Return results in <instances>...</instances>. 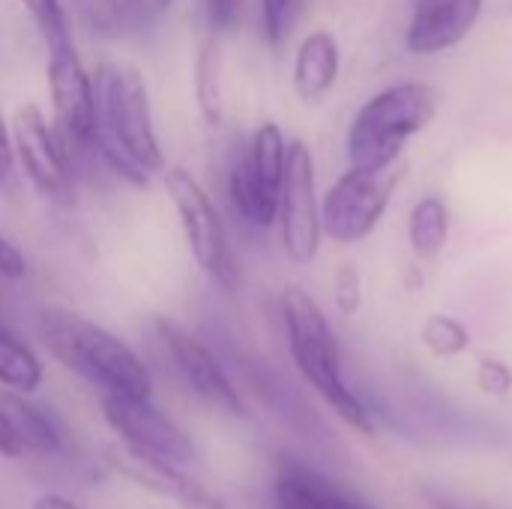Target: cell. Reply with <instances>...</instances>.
I'll use <instances>...</instances> for the list:
<instances>
[{
    "label": "cell",
    "mask_w": 512,
    "mask_h": 509,
    "mask_svg": "<svg viewBox=\"0 0 512 509\" xmlns=\"http://www.w3.org/2000/svg\"><path fill=\"white\" fill-rule=\"evenodd\" d=\"M339 78V42L318 30L309 33L294 57V93L303 102L324 99Z\"/></svg>",
    "instance_id": "15"
},
{
    "label": "cell",
    "mask_w": 512,
    "mask_h": 509,
    "mask_svg": "<svg viewBox=\"0 0 512 509\" xmlns=\"http://www.w3.org/2000/svg\"><path fill=\"white\" fill-rule=\"evenodd\" d=\"M438 90L420 81H399L375 93L351 120L345 153L351 168L387 171L399 165L408 141L438 114Z\"/></svg>",
    "instance_id": "4"
},
{
    "label": "cell",
    "mask_w": 512,
    "mask_h": 509,
    "mask_svg": "<svg viewBox=\"0 0 512 509\" xmlns=\"http://www.w3.org/2000/svg\"><path fill=\"white\" fill-rule=\"evenodd\" d=\"M96 84V150L129 183L165 171L144 75L135 66H102Z\"/></svg>",
    "instance_id": "2"
},
{
    "label": "cell",
    "mask_w": 512,
    "mask_h": 509,
    "mask_svg": "<svg viewBox=\"0 0 512 509\" xmlns=\"http://www.w3.org/2000/svg\"><path fill=\"white\" fill-rule=\"evenodd\" d=\"M405 177V165H393L387 171H363L348 168L321 198V231L339 246L363 243L381 225L399 183Z\"/></svg>",
    "instance_id": "6"
},
{
    "label": "cell",
    "mask_w": 512,
    "mask_h": 509,
    "mask_svg": "<svg viewBox=\"0 0 512 509\" xmlns=\"http://www.w3.org/2000/svg\"><path fill=\"white\" fill-rule=\"evenodd\" d=\"M333 303H336L339 315H345V318L360 312V306H363V279H360V270L354 264L339 267V273L333 279Z\"/></svg>",
    "instance_id": "25"
},
{
    "label": "cell",
    "mask_w": 512,
    "mask_h": 509,
    "mask_svg": "<svg viewBox=\"0 0 512 509\" xmlns=\"http://www.w3.org/2000/svg\"><path fill=\"white\" fill-rule=\"evenodd\" d=\"M33 330L63 369L99 387L102 396L150 399L153 381L144 360L87 315L66 306H42L33 318Z\"/></svg>",
    "instance_id": "1"
},
{
    "label": "cell",
    "mask_w": 512,
    "mask_h": 509,
    "mask_svg": "<svg viewBox=\"0 0 512 509\" xmlns=\"http://www.w3.org/2000/svg\"><path fill=\"white\" fill-rule=\"evenodd\" d=\"M228 195L234 210L255 228H270L279 219V195L255 180L246 159L240 156L228 177Z\"/></svg>",
    "instance_id": "17"
},
{
    "label": "cell",
    "mask_w": 512,
    "mask_h": 509,
    "mask_svg": "<svg viewBox=\"0 0 512 509\" xmlns=\"http://www.w3.org/2000/svg\"><path fill=\"white\" fill-rule=\"evenodd\" d=\"M309 0H261V30L264 39L279 48L297 27Z\"/></svg>",
    "instance_id": "22"
},
{
    "label": "cell",
    "mask_w": 512,
    "mask_h": 509,
    "mask_svg": "<svg viewBox=\"0 0 512 509\" xmlns=\"http://www.w3.org/2000/svg\"><path fill=\"white\" fill-rule=\"evenodd\" d=\"M165 192L177 210L186 246L195 258V264L225 291H237L243 276L240 264L234 258V249L228 243L222 216L207 195V189L186 171V168H168L165 171Z\"/></svg>",
    "instance_id": "5"
},
{
    "label": "cell",
    "mask_w": 512,
    "mask_h": 509,
    "mask_svg": "<svg viewBox=\"0 0 512 509\" xmlns=\"http://www.w3.org/2000/svg\"><path fill=\"white\" fill-rule=\"evenodd\" d=\"M207 12H210L213 27L231 30L240 18V0H207Z\"/></svg>",
    "instance_id": "32"
},
{
    "label": "cell",
    "mask_w": 512,
    "mask_h": 509,
    "mask_svg": "<svg viewBox=\"0 0 512 509\" xmlns=\"http://www.w3.org/2000/svg\"><path fill=\"white\" fill-rule=\"evenodd\" d=\"M30 18L36 21L39 33L45 36L48 48H57L63 42H72L69 39V18H66V9L60 0H18Z\"/></svg>",
    "instance_id": "23"
},
{
    "label": "cell",
    "mask_w": 512,
    "mask_h": 509,
    "mask_svg": "<svg viewBox=\"0 0 512 509\" xmlns=\"http://www.w3.org/2000/svg\"><path fill=\"white\" fill-rule=\"evenodd\" d=\"M480 12L483 0H414L405 48L417 57L450 51L477 27Z\"/></svg>",
    "instance_id": "13"
},
{
    "label": "cell",
    "mask_w": 512,
    "mask_h": 509,
    "mask_svg": "<svg viewBox=\"0 0 512 509\" xmlns=\"http://www.w3.org/2000/svg\"><path fill=\"white\" fill-rule=\"evenodd\" d=\"M174 0H120V12L132 21H156L171 9Z\"/></svg>",
    "instance_id": "30"
},
{
    "label": "cell",
    "mask_w": 512,
    "mask_h": 509,
    "mask_svg": "<svg viewBox=\"0 0 512 509\" xmlns=\"http://www.w3.org/2000/svg\"><path fill=\"white\" fill-rule=\"evenodd\" d=\"M276 509H363L297 459H282L273 483Z\"/></svg>",
    "instance_id": "14"
},
{
    "label": "cell",
    "mask_w": 512,
    "mask_h": 509,
    "mask_svg": "<svg viewBox=\"0 0 512 509\" xmlns=\"http://www.w3.org/2000/svg\"><path fill=\"white\" fill-rule=\"evenodd\" d=\"M282 246L291 261L312 264L321 252V198L315 186V159L306 141L288 144L285 180L279 195V219Z\"/></svg>",
    "instance_id": "8"
},
{
    "label": "cell",
    "mask_w": 512,
    "mask_h": 509,
    "mask_svg": "<svg viewBox=\"0 0 512 509\" xmlns=\"http://www.w3.org/2000/svg\"><path fill=\"white\" fill-rule=\"evenodd\" d=\"M27 276V261H24V252L0 234V279H9V282H18Z\"/></svg>",
    "instance_id": "28"
},
{
    "label": "cell",
    "mask_w": 512,
    "mask_h": 509,
    "mask_svg": "<svg viewBox=\"0 0 512 509\" xmlns=\"http://www.w3.org/2000/svg\"><path fill=\"white\" fill-rule=\"evenodd\" d=\"M0 324H3V321H0Z\"/></svg>",
    "instance_id": "35"
},
{
    "label": "cell",
    "mask_w": 512,
    "mask_h": 509,
    "mask_svg": "<svg viewBox=\"0 0 512 509\" xmlns=\"http://www.w3.org/2000/svg\"><path fill=\"white\" fill-rule=\"evenodd\" d=\"M423 498H426V504L432 509H471L465 507V504H456L453 498H447V495L438 492V489H423Z\"/></svg>",
    "instance_id": "33"
},
{
    "label": "cell",
    "mask_w": 512,
    "mask_h": 509,
    "mask_svg": "<svg viewBox=\"0 0 512 509\" xmlns=\"http://www.w3.org/2000/svg\"><path fill=\"white\" fill-rule=\"evenodd\" d=\"M30 509H78L69 498H63V495H42V498H36L33 501V507Z\"/></svg>",
    "instance_id": "34"
},
{
    "label": "cell",
    "mask_w": 512,
    "mask_h": 509,
    "mask_svg": "<svg viewBox=\"0 0 512 509\" xmlns=\"http://www.w3.org/2000/svg\"><path fill=\"white\" fill-rule=\"evenodd\" d=\"M216 63H219L216 51L207 48L201 54V66H198V105L210 123L222 120V93H219V66Z\"/></svg>",
    "instance_id": "24"
},
{
    "label": "cell",
    "mask_w": 512,
    "mask_h": 509,
    "mask_svg": "<svg viewBox=\"0 0 512 509\" xmlns=\"http://www.w3.org/2000/svg\"><path fill=\"white\" fill-rule=\"evenodd\" d=\"M81 12L84 18L96 27V30H114L120 24V0H81Z\"/></svg>",
    "instance_id": "27"
},
{
    "label": "cell",
    "mask_w": 512,
    "mask_h": 509,
    "mask_svg": "<svg viewBox=\"0 0 512 509\" xmlns=\"http://www.w3.org/2000/svg\"><path fill=\"white\" fill-rule=\"evenodd\" d=\"M477 387L483 396H492V399H504L512 393V369L510 363L498 360V357H483L477 363V375H474Z\"/></svg>",
    "instance_id": "26"
},
{
    "label": "cell",
    "mask_w": 512,
    "mask_h": 509,
    "mask_svg": "<svg viewBox=\"0 0 512 509\" xmlns=\"http://www.w3.org/2000/svg\"><path fill=\"white\" fill-rule=\"evenodd\" d=\"M9 420H12V432L27 453L33 456H54L60 450V432L57 426L36 408L30 405L21 393L9 396Z\"/></svg>",
    "instance_id": "20"
},
{
    "label": "cell",
    "mask_w": 512,
    "mask_h": 509,
    "mask_svg": "<svg viewBox=\"0 0 512 509\" xmlns=\"http://www.w3.org/2000/svg\"><path fill=\"white\" fill-rule=\"evenodd\" d=\"M282 324L288 336V351L303 375V381L324 399V405L354 432L360 435H375V420L372 411L363 405V399L348 387L342 375V354H339V339L321 312V306L303 291L300 285H288L282 291Z\"/></svg>",
    "instance_id": "3"
},
{
    "label": "cell",
    "mask_w": 512,
    "mask_h": 509,
    "mask_svg": "<svg viewBox=\"0 0 512 509\" xmlns=\"http://www.w3.org/2000/svg\"><path fill=\"white\" fill-rule=\"evenodd\" d=\"M48 90L54 108V129L69 159L72 153L96 150V84L72 42L51 48Z\"/></svg>",
    "instance_id": "7"
},
{
    "label": "cell",
    "mask_w": 512,
    "mask_h": 509,
    "mask_svg": "<svg viewBox=\"0 0 512 509\" xmlns=\"http://www.w3.org/2000/svg\"><path fill=\"white\" fill-rule=\"evenodd\" d=\"M15 180V150H12V132L6 120L0 117V192H9Z\"/></svg>",
    "instance_id": "31"
},
{
    "label": "cell",
    "mask_w": 512,
    "mask_h": 509,
    "mask_svg": "<svg viewBox=\"0 0 512 509\" xmlns=\"http://www.w3.org/2000/svg\"><path fill=\"white\" fill-rule=\"evenodd\" d=\"M156 330L171 357L174 372L180 375V381L186 384L189 393H195L216 411H225L231 417H246V402H243L240 390L234 387V381L228 378V372L216 360V354L195 333H189L177 321H165V318H156Z\"/></svg>",
    "instance_id": "11"
},
{
    "label": "cell",
    "mask_w": 512,
    "mask_h": 509,
    "mask_svg": "<svg viewBox=\"0 0 512 509\" xmlns=\"http://www.w3.org/2000/svg\"><path fill=\"white\" fill-rule=\"evenodd\" d=\"M12 150L24 177L45 198H63L72 186V159L57 135V129L45 120L39 105L24 102L12 114Z\"/></svg>",
    "instance_id": "10"
},
{
    "label": "cell",
    "mask_w": 512,
    "mask_h": 509,
    "mask_svg": "<svg viewBox=\"0 0 512 509\" xmlns=\"http://www.w3.org/2000/svg\"><path fill=\"white\" fill-rule=\"evenodd\" d=\"M102 420L111 426L120 444L165 459L171 465H189L195 459L192 438L150 399H117L102 396Z\"/></svg>",
    "instance_id": "9"
},
{
    "label": "cell",
    "mask_w": 512,
    "mask_h": 509,
    "mask_svg": "<svg viewBox=\"0 0 512 509\" xmlns=\"http://www.w3.org/2000/svg\"><path fill=\"white\" fill-rule=\"evenodd\" d=\"M408 243L414 258L432 261L450 243V207L438 195H423L408 216Z\"/></svg>",
    "instance_id": "16"
},
{
    "label": "cell",
    "mask_w": 512,
    "mask_h": 509,
    "mask_svg": "<svg viewBox=\"0 0 512 509\" xmlns=\"http://www.w3.org/2000/svg\"><path fill=\"white\" fill-rule=\"evenodd\" d=\"M105 462L117 474L132 480L135 486H141V489H147L165 501H174L180 509H225V501L219 495H213L207 486H201L198 480L183 474L180 465L138 453L120 441L105 450Z\"/></svg>",
    "instance_id": "12"
},
{
    "label": "cell",
    "mask_w": 512,
    "mask_h": 509,
    "mask_svg": "<svg viewBox=\"0 0 512 509\" xmlns=\"http://www.w3.org/2000/svg\"><path fill=\"white\" fill-rule=\"evenodd\" d=\"M42 375L45 372L33 348L6 324H0V387L27 396L42 384Z\"/></svg>",
    "instance_id": "19"
},
{
    "label": "cell",
    "mask_w": 512,
    "mask_h": 509,
    "mask_svg": "<svg viewBox=\"0 0 512 509\" xmlns=\"http://www.w3.org/2000/svg\"><path fill=\"white\" fill-rule=\"evenodd\" d=\"M9 396H12V390H3V387H0V456H6V459H21V456H24V450H21V444H18L15 432H12V420H9Z\"/></svg>",
    "instance_id": "29"
},
{
    "label": "cell",
    "mask_w": 512,
    "mask_h": 509,
    "mask_svg": "<svg viewBox=\"0 0 512 509\" xmlns=\"http://www.w3.org/2000/svg\"><path fill=\"white\" fill-rule=\"evenodd\" d=\"M246 165L255 174L261 186L270 192L282 195V180H285V159H288V141L276 123H261L252 135V144L246 150Z\"/></svg>",
    "instance_id": "18"
},
{
    "label": "cell",
    "mask_w": 512,
    "mask_h": 509,
    "mask_svg": "<svg viewBox=\"0 0 512 509\" xmlns=\"http://www.w3.org/2000/svg\"><path fill=\"white\" fill-rule=\"evenodd\" d=\"M420 342L423 348L438 357V360H453V357H462L468 348H471V330L453 318V315H429L420 327Z\"/></svg>",
    "instance_id": "21"
}]
</instances>
